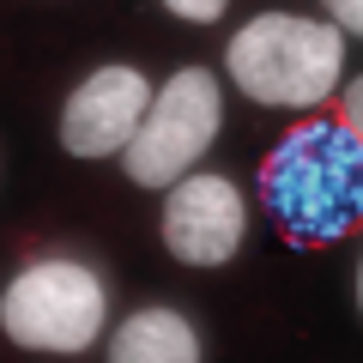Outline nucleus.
<instances>
[{
  "instance_id": "f257e3e1",
  "label": "nucleus",
  "mask_w": 363,
  "mask_h": 363,
  "mask_svg": "<svg viewBox=\"0 0 363 363\" xmlns=\"http://www.w3.org/2000/svg\"><path fill=\"white\" fill-rule=\"evenodd\" d=\"M260 194L297 248L339 242L363 224V145L345 116L297 121L260 164Z\"/></svg>"
},
{
  "instance_id": "f03ea898",
  "label": "nucleus",
  "mask_w": 363,
  "mask_h": 363,
  "mask_svg": "<svg viewBox=\"0 0 363 363\" xmlns=\"http://www.w3.org/2000/svg\"><path fill=\"white\" fill-rule=\"evenodd\" d=\"M224 67H230L236 91L255 97L260 109H315L321 97L339 91L345 30L297 13H260L230 37Z\"/></svg>"
},
{
  "instance_id": "7ed1b4c3",
  "label": "nucleus",
  "mask_w": 363,
  "mask_h": 363,
  "mask_svg": "<svg viewBox=\"0 0 363 363\" xmlns=\"http://www.w3.org/2000/svg\"><path fill=\"white\" fill-rule=\"evenodd\" d=\"M104 279L73 255H49L30 260L18 272L6 297H0V327L18 351H49V357H79V351L97 345L104 333Z\"/></svg>"
},
{
  "instance_id": "20e7f679",
  "label": "nucleus",
  "mask_w": 363,
  "mask_h": 363,
  "mask_svg": "<svg viewBox=\"0 0 363 363\" xmlns=\"http://www.w3.org/2000/svg\"><path fill=\"white\" fill-rule=\"evenodd\" d=\"M218 128H224V97H218L212 67H182L152 97L121 164H128V176L140 188H176L182 176H194V164L218 140Z\"/></svg>"
},
{
  "instance_id": "39448f33",
  "label": "nucleus",
  "mask_w": 363,
  "mask_h": 363,
  "mask_svg": "<svg viewBox=\"0 0 363 363\" xmlns=\"http://www.w3.org/2000/svg\"><path fill=\"white\" fill-rule=\"evenodd\" d=\"M248 206L230 176H182L164 200V248L182 267H224L242 248Z\"/></svg>"
},
{
  "instance_id": "423d86ee",
  "label": "nucleus",
  "mask_w": 363,
  "mask_h": 363,
  "mask_svg": "<svg viewBox=\"0 0 363 363\" xmlns=\"http://www.w3.org/2000/svg\"><path fill=\"white\" fill-rule=\"evenodd\" d=\"M157 91L140 67H97L61 109V145L73 157H116L133 145Z\"/></svg>"
},
{
  "instance_id": "0eeeda50",
  "label": "nucleus",
  "mask_w": 363,
  "mask_h": 363,
  "mask_svg": "<svg viewBox=\"0 0 363 363\" xmlns=\"http://www.w3.org/2000/svg\"><path fill=\"white\" fill-rule=\"evenodd\" d=\"M109 363H200V333L188 327V315L152 303L121 321V333L109 339Z\"/></svg>"
},
{
  "instance_id": "6e6552de",
  "label": "nucleus",
  "mask_w": 363,
  "mask_h": 363,
  "mask_svg": "<svg viewBox=\"0 0 363 363\" xmlns=\"http://www.w3.org/2000/svg\"><path fill=\"white\" fill-rule=\"evenodd\" d=\"M164 6H169L176 18H188V25H212V18H218L230 0H164Z\"/></svg>"
},
{
  "instance_id": "1a4fd4ad",
  "label": "nucleus",
  "mask_w": 363,
  "mask_h": 363,
  "mask_svg": "<svg viewBox=\"0 0 363 363\" xmlns=\"http://www.w3.org/2000/svg\"><path fill=\"white\" fill-rule=\"evenodd\" d=\"M339 116H345V128L357 133V145H363V79H351V85H345V97H339Z\"/></svg>"
},
{
  "instance_id": "9d476101",
  "label": "nucleus",
  "mask_w": 363,
  "mask_h": 363,
  "mask_svg": "<svg viewBox=\"0 0 363 363\" xmlns=\"http://www.w3.org/2000/svg\"><path fill=\"white\" fill-rule=\"evenodd\" d=\"M327 13H333L339 30H357L363 37V0H327Z\"/></svg>"
},
{
  "instance_id": "9b49d317",
  "label": "nucleus",
  "mask_w": 363,
  "mask_h": 363,
  "mask_svg": "<svg viewBox=\"0 0 363 363\" xmlns=\"http://www.w3.org/2000/svg\"><path fill=\"white\" fill-rule=\"evenodd\" d=\"M357 309H363V267H357Z\"/></svg>"
}]
</instances>
